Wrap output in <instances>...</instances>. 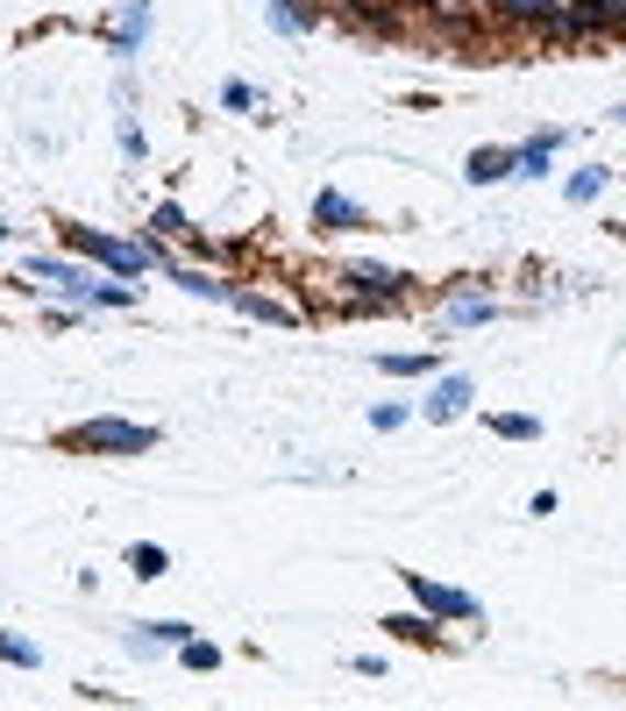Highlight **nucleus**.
Instances as JSON below:
<instances>
[{
    "mask_svg": "<svg viewBox=\"0 0 626 711\" xmlns=\"http://www.w3.org/2000/svg\"><path fill=\"white\" fill-rule=\"evenodd\" d=\"M57 442L86 448V456H143V448H157V427H136V420H86V427H65Z\"/></svg>",
    "mask_w": 626,
    "mask_h": 711,
    "instance_id": "obj_1",
    "label": "nucleus"
},
{
    "mask_svg": "<svg viewBox=\"0 0 626 711\" xmlns=\"http://www.w3.org/2000/svg\"><path fill=\"white\" fill-rule=\"evenodd\" d=\"M65 242L79 256H93V264H114L122 278H136V270L157 264V249H143V242H114V235H100V229H79V221H65Z\"/></svg>",
    "mask_w": 626,
    "mask_h": 711,
    "instance_id": "obj_2",
    "label": "nucleus"
},
{
    "mask_svg": "<svg viewBox=\"0 0 626 711\" xmlns=\"http://www.w3.org/2000/svg\"><path fill=\"white\" fill-rule=\"evenodd\" d=\"M406 591L421 598V612H435V619H477V598L449 591V584H427L421 569H406Z\"/></svg>",
    "mask_w": 626,
    "mask_h": 711,
    "instance_id": "obj_3",
    "label": "nucleus"
},
{
    "mask_svg": "<svg viewBox=\"0 0 626 711\" xmlns=\"http://www.w3.org/2000/svg\"><path fill=\"white\" fill-rule=\"evenodd\" d=\"M556 8H562V0H499V22H513V29H541V36H548Z\"/></svg>",
    "mask_w": 626,
    "mask_h": 711,
    "instance_id": "obj_4",
    "label": "nucleus"
},
{
    "mask_svg": "<svg viewBox=\"0 0 626 711\" xmlns=\"http://www.w3.org/2000/svg\"><path fill=\"white\" fill-rule=\"evenodd\" d=\"M463 178H470V186H499V178H513V149H477Z\"/></svg>",
    "mask_w": 626,
    "mask_h": 711,
    "instance_id": "obj_5",
    "label": "nucleus"
},
{
    "mask_svg": "<svg viewBox=\"0 0 626 711\" xmlns=\"http://www.w3.org/2000/svg\"><path fill=\"white\" fill-rule=\"evenodd\" d=\"M556 143H562L556 129H548V135H534V143L513 157V171H534V178H541V171H548V157H556Z\"/></svg>",
    "mask_w": 626,
    "mask_h": 711,
    "instance_id": "obj_6",
    "label": "nucleus"
},
{
    "mask_svg": "<svg viewBox=\"0 0 626 711\" xmlns=\"http://www.w3.org/2000/svg\"><path fill=\"white\" fill-rule=\"evenodd\" d=\"M463 399H470V377H449V385L427 399V420H449V413H463Z\"/></svg>",
    "mask_w": 626,
    "mask_h": 711,
    "instance_id": "obj_7",
    "label": "nucleus"
},
{
    "mask_svg": "<svg viewBox=\"0 0 626 711\" xmlns=\"http://www.w3.org/2000/svg\"><path fill=\"white\" fill-rule=\"evenodd\" d=\"M313 221H327V229H349V221H364V214H356L342 192H321V200H313Z\"/></svg>",
    "mask_w": 626,
    "mask_h": 711,
    "instance_id": "obj_8",
    "label": "nucleus"
},
{
    "mask_svg": "<svg viewBox=\"0 0 626 711\" xmlns=\"http://www.w3.org/2000/svg\"><path fill=\"white\" fill-rule=\"evenodd\" d=\"M491 434H505V442H541V420H527V413H499V420H491Z\"/></svg>",
    "mask_w": 626,
    "mask_h": 711,
    "instance_id": "obj_9",
    "label": "nucleus"
},
{
    "mask_svg": "<svg viewBox=\"0 0 626 711\" xmlns=\"http://www.w3.org/2000/svg\"><path fill=\"white\" fill-rule=\"evenodd\" d=\"M128 569H136V577H164V548H143L136 541V548H128Z\"/></svg>",
    "mask_w": 626,
    "mask_h": 711,
    "instance_id": "obj_10",
    "label": "nucleus"
},
{
    "mask_svg": "<svg viewBox=\"0 0 626 711\" xmlns=\"http://www.w3.org/2000/svg\"><path fill=\"white\" fill-rule=\"evenodd\" d=\"M0 662H14V669H36V647L14 641V633H0Z\"/></svg>",
    "mask_w": 626,
    "mask_h": 711,
    "instance_id": "obj_11",
    "label": "nucleus"
},
{
    "mask_svg": "<svg viewBox=\"0 0 626 711\" xmlns=\"http://www.w3.org/2000/svg\"><path fill=\"white\" fill-rule=\"evenodd\" d=\"M356 285H370V292H399V285H406V278H399V270H356Z\"/></svg>",
    "mask_w": 626,
    "mask_h": 711,
    "instance_id": "obj_12",
    "label": "nucleus"
},
{
    "mask_svg": "<svg viewBox=\"0 0 626 711\" xmlns=\"http://www.w3.org/2000/svg\"><path fill=\"white\" fill-rule=\"evenodd\" d=\"M178 655H186V669H214V647H206V641H178Z\"/></svg>",
    "mask_w": 626,
    "mask_h": 711,
    "instance_id": "obj_13",
    "label": "nucleus"
},
{
    "mask_svg": "<svg viewBox=\"0 0 626 711\" xmlns=\"http://www.w3.org/2000/svg\"><path fill=\"white\" fill-rule=\"evenodd\" d=\"M599 192H605V171H584V178H570V200H577V207H584V200H599Z\"/></svg>",
    "mask_w": 626,
    "mask_h": 711,
    "instance_id": "obj_14",
    "label": "nucleus"
},
{
    "mask_svg": "<svg viewBox=\"0 0 626 711\" xmlns=\"http://www.w3.org/2000/svg\"><path fill=\"white\" fill-rule=\"evenodd\" d=\"M384 370L392 377H421V370H435V356H384Z\"/></svg>",
    "mask_w": 626,
    "mask_h": 711,
    "instance_id": "obj_15",
    "label": "nucleus"
},
{
    "mask_svg": "<svg viewBox=\"0 0 626 711\" xmlns=\"http://www.w3.org/2000/svg\"><path fill=\"white\" fill-rule=\"evenodd\" d=\"M150 229H157V235H186V221H178V207H157Z\"/></svg>",
    "mask_w": 626,
    "mask_h": 711,
    "instance_id": "obj_16",
    "label": "nucleus"
},
{
    "mask_svg": "<svg viewBox=\"0 0 626 711\" xmlns=\"http://www.w3.org/2000/svg\"><path fill=\"white\" fill-rule=\"evenodd\" d=\"M384 626H392L399 641H427V619H384Z\"/></svg>",
    "mask_w": 626,
    "mask_h": 711,
    "instance_id": "obj_17",
    "label": "nucleus"
},
{
    "mask_svg": "<svg viewBox=\"0 0 626 711\" xmlns=\"http://www.w3.org/2000/svg\"><path fill=\"white\" fill-rule=\"evenodd\" d=\"M0 242H8V229H0Z\"/></svg>",
    "mask_w": 626,
    "mask_h": 711,
    "instance_id": "obj_18",
    "label": "nucleus"
}]
</instances>
